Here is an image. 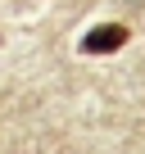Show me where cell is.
<instances>
[{"instance_id":"obj_1","label":"cell","mask_w":145,"mask_h":154,"mask_svg":"<svg viewBox=\"0 0 145 154\" xmlns=\"http://www.w3.org/2000/svg\"><path fill=\"white\" fill-rule=\"evenodd\" d=\"M127 45V27L122 23H100V27H91L86 36H82V50L86 54H113V50H122Z\"/></svg>"}]
</instances>
